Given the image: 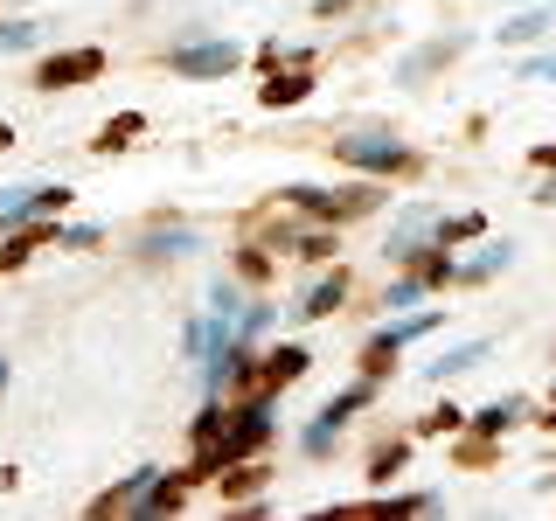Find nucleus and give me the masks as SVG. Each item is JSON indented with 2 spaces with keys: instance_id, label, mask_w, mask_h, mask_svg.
<instances>
[{
  "instance_id": "obj_25",
  "label": "nucleus",
  "mask_w": 556,
  "mask_h": 521,
  "mask_svg": "<svg viewBox=\"0 0 556 521\" xmlns=\"http://www.w3.org/2000/svg\"><path fill=\"white\" fill-rule=\"evenodd\" d=\"M431 327H438V313H411V320L390 327V334H397V341H417V334H431Z\"/></svg>"
},
{
  "instance_id": "obj_11",
  "label": "nucleus",
  "mask_w": 556,
  "mask_h": 521,
  "mask_svg": "<svg viewBox=\"0 0 556 521\" xmlns=\"http://www.w3.org/2000/svg\"><path fill=\"white\" fill-rule=\"evenodd\" d=\"M216 487H223V501H244V494H258V487H265V466L237 459V466H223V473H216Z\"/></svg>"
},
{
  "instance_id": "obj_26",
  "label": "nucleus",
  "mask_w": 556,
  "mask_h": 521,
  "mask_svg": "<svg viewBox=\"0 0 556 521\" xmlns=\"http://www.w3.org/2000/svg\"><path fill=\"white\" fill-rule=\"evenodd\" d=\"M237 271H244V278H251V285H258V278H265V271H272V258H265V251H237Z\"/></svg>"
},
{
  "instance_id": "obj_22",
  "label": "nucleus",
  "mask_w": 556,
  "mask_h": 521,
  "mask_svg": "<svg viewBox=\"0 0 556 521\" xmlns=\"http://www.w3.org/2000/svg\"><path fill=\"white\" fill-rule=\"evenodd\" d=\"M543 28H550V14H522V21H508V28H501V42H536Z\"/></svg>"
},
{
  "instance_id": "obj_1",
  "label": "nucleus",
  "mask_w": 556,
  "mask_h": 521,
  "mask_svg": "<svg viewBox=\"0 0 556 521\" xmlns=\"http://www.w3.org/2000/svg\"><path fill=\"white\" fill-rule=\"evenodd\" d=\"M265 445H272V417H265V403H244V410H202L188 480L223 473V466H237V459H251V452H265Z\"/></svg>"
},
{
  "instance_id": "obj_14",
  "label": "nucleus",
  "mask_w": 556,
  "mask_h": 521,
  "mask_svg": "<svg viewBox=\"0 0 556 521\" xmlns=\"http://www.w3.org/2000/svg\"><path fill=\"white\" fill-rule=\"evenodd\" d=\"M181 494H188V473H174V480H153L139 508H146V515H174V508H181Z\"/></svg>"
},
{
  "instance_id": "obj_15",
  "label": "nucleus",
  "mask_w": 556,
  "mask_h": 521,
  "mask_svg": "<svg viewBox=\"0 0 556 521\" xmlns=\"http://www.w3.org/2000/svg\"><path fill=\"white\" fill-rule=\"evenodd\" d=\"M404 258H411V278H424V285L459 278V271H452V258H445V244H438V251H404Z\"/></svg>"
},
{
  "instance_id": "obj_20",
  "label": "nucleus",
  "mask_w": 556,
  "mask_h": 521,
  "mask_svg": "<svg viewBox=\"0 0 556 521\" xmlns=\"http://www.w3.org/2000/svg\"><path fill=\"white\" fill-rule=\"evenodd\" d=\"M466 237H480V216L466 209V216H445L438 223V244H466Z\"/></svg>"
},
{
  "instance_id": "obj_21",
  "label": "nucleus",
  "mask_w": 556,
  "mask_h": 521,
  "mask_svg": "<svg viewBox=\"0 0 556 521\" xmlns=\"http://www.w3.org/2000/svg\"><path fill=\"white\" fill-rule=\"evenodd\" d=\"M515 258V251H508V244H487V251H480V258L466 264V271H459V278H487V271H501V264Z\"/></svg>"
},
{
  "instance_id": "obj_28",
  "label": "nucleus",
  "mask_w": 556,
  "mask_h": 521,
  "mask_svg": "<svg viewBox=\"0 0 556 521\" xmlns=\"http://www.w3.org/2000/svg\"><path fill=\"white\" fill-rule=\"evenodd\" d=\"M459 424H466V417H459V410H452V403H445V410H431V417H424V431H459Z\"/></svg>"
},
{
  "instance_id": "obj_2",
  "label": "nucleus",
  "mask_w": 556,
  "mask_h": 521,
  "mask_svg": "<svg viewBox=\"0 0 556 521\" xmlns=\"http://www.w3.org/2000/svg\"><path fill=\"white\" fill-rule=\"evenodd\" d=\"M334 160H348L362 174H411L417 167V153L397 146L390 132H348V139H334Z\"/></svg>"
},
{
  "instance_id": "obj_13",
  "label": "nucleus",
  "mask_w": 556,
  "mask_h": 521,
  "mask_svg": "<svg viewBox=\"0 0 556 521\" xmlns=\"http://www.w3.org/2000/svg\"><path fill=\"white\" fill-rule=\"evenodd\" d=\"M397 348H404L397 334H376V341L362 348V376H369V383H376V376H390V369H397Z\"/></svg>"
},
{
  "instance_id": "obj_24",
  "label": "nucleus",
  "mask_w": 556,
  "mask_h": 521,
  "mask_svg": "<svg viewBox=\"0 0 556 521\" xmlns=\"http://www.w3.org/2000/svg\"><path fill=\"white\" fill-rule=\"evenodd\" d=\"M35 35H42V28H35V21H7V28H0V49H28V42H35Z\"/></svg>"
},
{
  "instance_id": "obj_3",
  "label": "nucleus",
  "mask_w": 556,
  "mask_h": 521,
  "mask_svg": "<svg viewBox=\"0 0 556 521\" xmlns=\"http://www.w3.org/2000/svg\"><path fill=\"white\" fill-rule=\"evenodd\" d=\"M278 202H292L299 216H313V223H355V216H369L376 209V188H285Z\"/></svg>"
},
{
  "instance_id": "obj_8",
  "label": "nucleus",
  "mask_w": 556,
  "mask_h": 521,
  "mask_svg": "<svg viewBox=\"0 0 556 521\" xmlns=\"http://www.w3.org/2000/svg\"><path fill=\"white\" fill-rule=\"evenodd\" d=\"M362 403H369V390H348V396H334V403L320 410V424L306 431V452H327V438H334V424H341V417H355Z\"/></svg>"
},
{
  "instance_id": "obj_23",
  "label": "nucleus",
  "mask_w": 556,
  "mask_h": 521,
  "mask_svg": "<svg viewBox=\"0 0 556 521\" xmlns=\"http://www.w3.org/2000/svg\"><path fill=\"white\" fill-rule=\"evenodd\" d=\"M397 466H404V445H383V452H376V459H369V480H390V473H397Z\"/></svg>"
},
{
  "instance_id": "obj_16",
  "label": "nucleus",
  "mask_w": 556,
  "mask_h": 521,
  "mask_svg": "<svg viewBox=\"0 0 556 521\" xmlns=\"http://www.w3.org/2000/svg\"><path fill=\"white\" fill-rule=\"evenodd\" d=\"M515 417H522V403H515V396H501V403H487V410L473 417V431H487V438H501V431H508Z\"/></svg>"
},
{
  "instance_id": "obj_12",
  "label": "nucleus",
  "mask_w": 556,
  "mask_h": 521,
  "mask_svg": "<svg viewBox=\"0 0 556 521\" xmlns=\"http://www.w3.org/2000/svg\"><path fill=\"white\" fill-rule=\"evenodd\" d=\"M265 369H272L278 390H285V383H299V376H306V348H299V341H285V348H272V355H265Z\"/></svg>"
},
{
  "instance_id": "obj_29",
  "label": "nucleus",
  "mask_w": 556,
  "mask_h": 521,
  "mask_svg": "<svg viewBox=\"0 0 556 521\" xmlns=\"http://www.w3.org/2000/svg\"><path fill=\"white\" fill-rule=\"evenodd\" d=\"M529 77H556V56H536V63H529Z\"/></svg>"
},
{
  "instance_id": "obj_31",
  "label": "nucleus",
  "mask_w": 556,
  "mask_h": 521,
  "mask_svg": "<svg viewBox=\"0 0 556 521\" xmlns=\"http://www.w3.org/2000/svg\"><path fill=\"white\" fill-rule=\"evenodd\" d=\"M0 146H14V132H7V126H0Z\"/></svg>"
},
{
  "instance_id": "obj_18",
  "label": "nucleus",
  "mask_w": 556,
  "mask_h": 521,
  "mask_svg": "<svg viewBox=\"0 0 556 521\" xmlns=\"http://www.w3.org/2000/svg\"><path fill=\"white\" fill-rule=\"evenodd\" d=\"M49 237H56V230H21V237H14V244L0 251V271H14V264H28V258H35V244H49Z\"/></svg>"
},
{
  "instance_id": "obj_6",
  "label": "nucleus",
  "mask_w": 556,
  "mask_h": 521,
  "mask_svg": "<svg viewBox=\"0 0 556 521\" xmlns=\"http://www.w3.org/2000/svg\"><path fill=\"white\" fill-rule=\"evenodd\" d=\"M306 91H313V56H299V63H285V70L272 63V77H265V91H258V98H265L272 112H285V105H299Z\"/></svg>"
},
{
  "instance_id": "obj_7",
  "label": "nucleus",
  "mask_w": 556,
  "mask_h": 521,
  "mask_svg": "<svg viewBox=\"0 0 556 521\" xmlns=\"http://www.w3.org/2000/svg\"><path fill=\"white\" fill-rule=\"evenodd\" d=\"M63 202H70L63 188H7V195H0V230L28 223V216H49V209H63Z\"/></svg>"
},
{
  "instance_id": "obj_10",
  "label": "nucleus",
  "mask_w": 556,
  "mask_h": 521,
  "mask_svg": "<svg viewBox=\"0 0 556 521\" xmlns=\"http://www.w3.org/2000/svg\"><path fill=\"white\" fill-rule=\"evenodd\" d=\"M341 299H348V278L334 271V278H320V285L306 292V313H299V320H334V313H341Z\"/></svg>"
},
{
  "instance_id": "obj_27",
  "label": "nucleus",
  "mask_w": 556,
  "mask_h": 521,
  "mask_svg": "<svg viewBox=\"0 0 556 521\" xmlns=\"http://www.w3.org/2000/svg\"><path fill=\"white\" fill-rule=\"evenodd\" d=\"M459 459H466V466H487V459H494V438H487V431H480V438H473V445H459Z\"/></svg>"
},
{
  "instance_id": "obj_17",
  "label": "nucleus",
  "mask_w": 556,
  "mask_h": 521,
  "mask_svg": "<svg viewBox=\"0 0 556 521\" xmlns=\"http://www.w3.org/2000/svg\"><path fill=\"white\" fill-rule=\"evenodd\" d=\"M139 132H146V119H139V112H126V119H112V126L98 132V153H119L126 139H139Z\"/></svg>"
},
{
  "instance_id": "obj_19",
  "label": "nucleus",
  "mask_w": 556,
  "mask_h": 521,
  "mask_svg": "<svg viewBox=\"0 0 556 521\" xmlns=\"http://www.w3.org/2000/svg\"><path fill=\"white\" fill-rule=\"evenodd\" d=\"M480 355H487V341H466V348H452V355H438V362H431V376H459V369H473Z\"/></svg>"
},
{
  "instance_id": "obj_30",
  "label": "nucleus",
  "mask_w": 556,
  "mask_h": 521,
  "mask_svg": "<svg viewBox=\"0 0 556 521\" xmlns=\"http://www.w3.org/2000/svg\"><path fill=\"white\" fill-rule=\"evenodd\" d=\"M536 167H556V146H536Z\"/></svg>"
},
{
  "instance_id": "obj_9",
  "label": "nucleus",
  "mask_w": 556,
  "mask_h": 521,
  "mask_svg": "<svg viewBox=\"0 0 556 521\" xmlns=\"http://www.w3.org/2000/svg\"><path fill=\"white\" fill-rule=\"evenodd\" d=\"M153 480H160V473H133V480H126V487H112V494H98V501H91V515L105 521V515H126V508H139V501H146V487H153Z\"/></svg>"
},
{
  "instance_id": "obj_4",
  "label": "nucleus",
  "mask_w": 556,
  "mask_h": 521,
  "mask_svg": "<svg viewBox=\"0 0 556 521\" xmlns=\"http://www.w3.org/2000/svg\"><path fill=\"white\" fill-rule=\"evenodd\" d=\"M167 70H181V77H230L237 49L230 42H181V49H167Z\"/></svg>"
},
{
  "instance_id": "obj_5",
  "label": "nucleus",
  "mask_w": 556,
  "mask_h": 521,
  "mask_svg": "<svg viewBox=\"0 0 556 521\" xmlns=\"http://www.w3.org/2000/svg\"><path fill=\"white\" fill-rule=\"evenodd\" d=\"M105 70V49H63L42 63V91H70V84H91Z\"/></svg>"
}]
</instances>
